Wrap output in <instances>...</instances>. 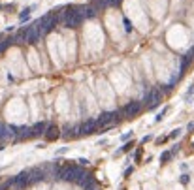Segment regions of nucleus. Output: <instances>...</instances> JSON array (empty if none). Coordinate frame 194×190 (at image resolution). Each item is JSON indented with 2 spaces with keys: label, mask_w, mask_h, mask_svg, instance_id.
<instances>
[{
  "label": "nucleus",
  "mask_w": 194,
  "mask_h": 190,
  "mask_svg": "<svg viewBox=\"0 0 194 190\" xmlns=\"http://www.w3.org/2000/svg\"><path fill=\"white\" fill-rule=\"evenodd\" d=\"M145 102H149V107H156V105L162 102V90L160 89H151L145 96Z\"/></svg>",
  "instance_id": "nucleus-4"
},
{
  "label": "nucleus",
  "mask_w": 194,
  "mask_h": 190,
  "mask_svg": "<svg viewBox=\"0 0 194 190\" xmlns=\"http://www.w3.org/2000/svg\"><path fill=\"white\" fill-rule=\"evenodd\" d=\"M44 177H45V175H44V171H42V170H38V167H36V170H32V171H30V182L42 181Z\"/></svg>",
  "instance_id": "nucleus-8"
},
{
  "label": "nucleus",
  "mask_w": 194,
  "mask_h": 190,
  "mask_svg": "<svg viewBox=\"0 0 194 190\" xmlns=\"http://www.w3.org/2000/svg\"><path fill=\"white\" fill-rule=\"evenodd\" d=\"M190 94H194V85H192V87L189 89V92H186V96H190Z\"/></svg>",
  "instance_id": "nucleus-15"
},
{
  "label": "nucleus",
  "mask_w": 194,
  "mask_h": 190,
  "mask_svg": "<svg viewBox=\"0 0 194 190\" xmlns=\"http://www.w3.org/2000/svg\"><path fill=\"white\" fill-rule=\"evenodd\" d=\"M171 156H174V152H171V151H168V152H164L162 156H160V162H162V164H166V162H168V160H170Z\"/></svg>",
  "instance_id": "nucleus-9"
},
{
  "label": "nucleus",
  "mask_w": 194,
  "mask_h": 190,
  "mask_svg": "<svg viewBox=\"0 0 194 190\" xmlns=\"http://www.w3.org/2000/svg\"><path fill=\"white\" fill-rule=\"evenodd\" d=\"M117 117H119L117 111H111V113H102V115H100V119H96L98 132L102 130V126H109V124H113L115 121H117Z\"/></svg>",
  "instance_id": "nucleus-2"
},
{
  "label": "nucleus",
  "mask_w": 194,
  "mask_h": 190,
  "mask_svg": "<svg viewBox=\"0 0 194 190\" xmlns=\"http://www.w3.org/2000/svg\"><path fill=\"white\" fill-rule=\"evenodd\" d=\"M47 122H38V124H34L32 126V132H34V137H38V136H42V134H45V130H47Z\"/></svg>",
  "instance_id": "nucleus-7"
},
{
  "label": "nucleus",
  "mask_w": 194,
  "mask_h": 190,
  "mask_svg": "<svg viewBox=\"0 0 194 190\" xmlns=\"http://www.w3.org/2000/svg\"><path fill=\"white\" fill-rule=\"evenodd\" d=\"M179 134H181V130H174V134H171V136H170V137H177V136H179Z\"/></svg>",
  "instance_id": "nucleus-14"
},
{
  "label": "nucleus",
  "mask_w": 194,
  "mask_h": 190,
  "mask_svg": "<svg viewBox=\"0 0 194 190\" xmlns=\"http://www.w3.org/2000/svg\"><path fill=\"white\" fill-rule=\"evenodd\" d=\"M181 182H183V185H186V182H189V175H183V177H181Z\"/></svg>",
  "instance_id": "nucleus-13"
},
{
  "label": "nucleus",
  "mask_w": 194,
  "mask_h": 190,
  "mask_svg": "<svg viewBox=\"0 0 194 190\" xmlns=\"http://www.w3.org/2000/svg\"><path fill=\"white\" fill-rule=\"evenodd\" d=\"M44 137H45V141H57V139L60 137V128L57 124H49L45 134H44Z\"/></svg>",
  "instance_id": "nucleus-5"
},
{
  "label": "nucleus",
  "mask_w": 194,
  "mask_h": 190,
  "mask_svg": "<svg viewBox=\"0 0 194 190\" xmlns=\"http://www.w3.org/2000/svg\"><path fill=\"white\" fill-rule=\"evenodd\" d=\"M141 154H143V151H141V149H140V151H138V152H136V160H138V162H140V160H141Z\"/></svg>",
  "instance_id": "nucleus-12"
},
{
  "label": "nucleus",
  "mask_w": 194,
  "mask_h": 190,
  "mask_svg": "<svg viewBox=\"0 0 194 190\" xmlns=\"http://www.w3.org/2000/svg\"><path fill=\"white\" fill-rule=\"evenodd\" d=\"M13 181H15V185H17L19 188H25L26 185H30V171H23V173H19Z\"/></svg>",
  "instance_id": "nucleus-6"
},
{
  "label": "nucleus",
  "mask_w": 194,
  "mask_h": 190,
  "mask_svg": "<svg viewBox=\"0 0 194 190\" xmlns=\"http://www.w3.org/2000/svg\"><path fill=\"white\" fill-rule=\"evenodd\" d=\"M85 19H87V17H85V8H79V10L74 13V15L66 17V21H64V26H66V29H79Z\"/></svg>",
  "instance_id": "nucleus-1"
},
{
  "label": "nucleus",
  "mask_w": 194,
  "mask_h": 190,
  "mask_svg": "<svg viewBox=\"0 0 194 190\" xmlns=\"http://www.w3.org/2000/svg\"><path fill=\"white\" fill-rule=\"evenodd\" d=\"M192 149H194V143H192Z\"/></svg>",
  "instance_id": "nucleus-16"
},
{
  "label": "nucleus",
  "mask_w": 194,
  "mask_h": 190,
  "mask_svg": "<svg viewBox=\"0 0 194 190\" xmlns=\"http://www.w3.org/2000/svg\"><path fill=\"white\" fill-rule=\"evenodd\" d=\"M140 111H141V102H130V104H126L125 107L121 109V113H123L125 117H128V119H134Z\"/></svg>",
  "instance_id": "nucleus-3"
},
{
  "label": "nucleus",
  "mask_w": 194,
  "mask_h": 190,
  "mask_svg": "<svg viewBox=\"0 0 194 190\" xmlns=\"http://www.w3.org/2000/svg\"><path fill=\"white\" fill-rule=\"evenodd\" d=\"M123 0H109V6H119Z\"/></svg>",
  "instance_id": "nucleus-11"
},
{
  "label": "nucleus",
  "mask_w": 194,
  "mask_h": 190,
  "mask_svg": "<svg viewBox=\"0 0 194 190\" xmlns=\"http://www.w3.org/2000/svg\"><path fill=\"white\" fill-rule=\"evenodd\" d=\"M132 147H134V141H132V143H126V145L123 147V152H126V151H130Z\"/></svg>",
  "instance_id": "nucleus-10"
}]
</instances>
